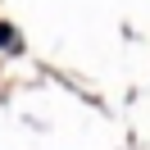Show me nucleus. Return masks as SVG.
<instances>
[{"label":"nucleus","instance_id":"1","mask_svg":"<svg viewBox=\"0 0 150 150\" xmlns=\"http://www.w3.org/2000/svg\"><path fill=\"white\" fill-rule=\"evenodd\" d=\"M0 46H9V28H0Z\"/></svg>","mask_w":150,"mask_h":150}]
</instances>
